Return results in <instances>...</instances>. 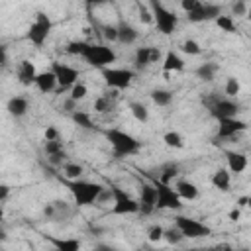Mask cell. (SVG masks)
Listing matches in <instances>:
<instances>
[{
	"mask_svg": "<svg viewBox=\"0 0 251 251\" xmlns=\"http://www.w3.org/2000/svg\"><path fill=\"white\" fill-rule=\"evenodd\" d=\"M67 188H69V192H71V196H73L76 206H92V204H96L100 192L104 190L102 184L92 182V180H82V178L67 180Z\"/></svg>",
	"mask_w": 251,
	"mask_h": 251,
	"instance_id": "1",
	"label": "cell"
},
{
	"mask_svg": "<svg viewBox=\"0 0 251 251\" xmlns=\"http://www.w3.org/2000/svg\"><path fill=\"white\" fill-rule=\"evenodd\" d=\"M106 139L110 141L114 155L116 157H126V155H133L141 149V141H137L131 133L120 129V127H110L106 129Z\"/></svg>",
	"mask_w": 251,
	"mask_h": 251,
	"instance_id": "2",
	"label": "cell"
},
{
	"mask_svg": "<svg viewBox=\"0 0 251 251\" xmlns=\"http://www.w3.org/2000/svg\"><path fill=\"white\" fill-rule=\"evenodd\" d=\"M149 8L153 12V24L157 25V29L163 35H171L178 25V16L173 10H169L163 2H157V0L149 2Z\"/></svg>",
	"mask_w": 251,
	"mask_h": 251,
	"instance_id": "3",
	"label": "cell"
},
{
	"mask_svg": "<svg viewBox=\"0 0 251 251\" xmlns=\"http://www.w3.org/2000/svg\"><path fill=\"white\" fill-rule=\"evenodd\" d=\"M82 59H84V61H86V63H88L90 67H94V69H100V71H104V69L112 67V63H116L118 55H116V51H114L112 47H108V45H98V43H90Z\"/></svg>",
	"mask_w": 251,
	"mask_h": 251,
	"instance_id": "4",
	"label": "cell"
},
{
	"mask_svg": "<svg viewBox=\"0 0 251 251\" xmlns=\"http://www.w3.org/2000/svg\"><path fill=\"white\" fill-rule=\"evenodd\" d=\"M51 27H53L51 18H49L47 14H43V12H37V14H35V20H33L31 25L27 27V39H29L35 47H41V45L47 41V37H49V33H51Z\"/></svg>",
	"mask_w": 251,
	"mask_h": 251,
	"instance_id": "5",
	"label": "cell"
},
{
	"mask_svg": "<svg viewBox=\"0 0 251 251\" xmlns=\"http://www.w3.org/2000/svg\"><path fill=\"white\" fill-rule=\"evenodd\" d=\"M153 186L157 190V210H180L182 208V198L176 194L173 184L153 180Z\"/></svg>",
	"mask_w": 251,
	"mask_h": 251,
	"instance_id": "6",
	"label": "cell"
},
{
	"mask_svg": "<svg viewBox=\"0 0 251 251\" xmlns=\"http://www.w3.org/2000/svg\"><path fill=\"white\" fill-rule=\"evenodd\" d=\"M112 194H114V206H112V214L114 216H129V214H139V200H135L131 194H127L126 190H122L120 186H112Z\"/></svg>",
	"mask_w": 251,
	"mask_h": 251,
	"instance_id": "7",
	"label": "cell"
},
{
	"mask_svg": "<svg viewBox=\"0 0 251 251\" xmlns=\"http://www.w3.org/2000/svg\"><path fill=\"white\" fill-rule=\"evenodd\" d=\"M100 73H102L104 82H106L110 88H114V90H124V88H127V86L133 82V78H135V71H131V69H122V67H108V69H104V71H100Z\"/></svg>",
	"mask_w": 251,
	"mask_h": 251,
	"instance_id": "8",
	"label": "cell"
},
{
	"mask_svg": "<svg viewBox=\"0 0 251 251\" xmlns=\"http://www.w3.org/2000/svg\"><path fill=\"white\" fill-rule=\"evenodd\" d=\"M175 226L180 229V233L188 239H198V237H206L210 235V227L200 222V220H194V218H188V216H176L175 218Z\"/></svg>",
	"mask_w": 251,
	"mask_h": 251,
	"instance_id": "9",
	"label": "cell"
},
{
	"mask_svg": "<svg viewBox=\"0 0 251 251\" xmlns=\"http://www.w3.org/2000/svg\"><path fill=\"white\" fill-rule=\"evenodd\" d=\"M51 71L57 78V84H59V90H67V88H73L76 82H78V71L67 63H61V61H53L51 63Z\"/></svg>",
	"mask_w": 251,
	"mask_h": 251,
	"instance_id": "10",
	"label": "cell"
},
{
	"mask_svg": "<svg viewBox=\"0 0 251 251\" xmlns=\"http://www.w3.org/2000/svg\"><path fill=\"white\" fill-rule=\"evenodd\" d=\"M208 108H210V114L218 122L227 120V118H237V114H239V104L233 98H216Z\"/></svg>",
	"mask_w": 251,
	"mask_h": 251,
	"instance_id": "11",
	"label": "cell"
},
{
	"mask_svg": "<svg viewBox=\"0 0 251 251\" xmlns=\"http://www.w3.org/2000/svg\"><path fill=\"white\" fill-rule=\"evenodd\" d=\"M218 16H222V6L212 4V2H200V6L194 12L186 14L188 22H192V24H202V22H210V20L216 22Z\"/></svg>",
	"mask_w": 251,
	"mask_h": 251,
	"instance_id": "12",
	"label": "cell"
},
{
	"mask_svg": "<svg viewBox=\"0 0 251 251\" xmlns=\"http://www.w3.org/2000/svg\"><path fill=\"white\" fill-rule=\"evenodd\" d=\"M157 208V190L153 182L139 184V214H151Z\"/></svg>",
	"mask_w": 251,
	"mask_h": 251,
	"instance_id": "13",
	"label": "cell"
},
{
	"mask_svg": "<svg viewBox=\"0 0 251 251\" xmlns=\"http://www.w3.org/2000/svg\"><path fill=\"white\" fill-rule=\"evenodd\" d=\"M245 129H247V124L239 118H227V120L218 122V137L220 139H231Z\"/></svg>",
	"mask_w": 251,
	"mask_h": 251,
	"instance_id": "14",
	"label": "cell"
},
{
	"mask_svg": "<svg viewBox=\"0 0 251 251\" xmlns=\"http://www.w3.org/2000/svg\"><path fill=\"white\" fill-rule=\"evenodd\" d=\"M37 69H35V65L31 63V61H22L20 63V67H18V80L24 84V86H31V84H35V78H37Z\"/></svg>",
	"mask_w": 251,
	"mask_h": 251,
	"instance_id": "15",
	"label": "cell"
},
{
	"mask_svg": "<svg viewBox=\"0 0 251 251\" xmlns=\"http://www.w3.org/2000/svg\"><path fill=\"white\" fill-rule=\"evenodd\" d=\"M226 161H227V171L231 175H241L247 169V157L239 151H227Z\"/></svg>",
	"mask_w": 251,
	"mask_h": 251,
	"instance_id": "16",
	"label": "cell"
},
{
	"mask_svg": "<svg viewBox=\"0 0 251 251\" xmlns=\"http://www.w3.org/2000/svg\"><path fill=\"white\" fill-rule=\"evenodd\" d=\"M35 86H37V90L43 92V94L53 92L55 88H59L57 78H55V75H53L51 69H49V71H41V73L37 75V78H35Z\"/></svg>",
	"mask_w": 251,
	"mask_h": 251,
	"instance_id": "17",
	"label": "cell"
},
{
	"mask_svg": "<svg viewBox=\"0 0 251 251\" xmlns=\"http://www.w3.org/2000/svg\"><path fill=\"white\" fill-rule=\"evenodd\" d=\"M6 110H8V114H10L12 118H22V116L27 114L29 102H27L25 96H12V98L8 100V104H6Z\"/></svg>",
	"mask_w": 251,
	"mask_h": 251,
	"instance_id": "18",
	"label": "cell"
},
{
	"mask_svg": "<svg viewBox=\"0 0 251 251\" xmlns=\"http://www.w3.org/2000/svg\"><path fill=\"white\" fill-rule=\"evenodd\" d=\"M175 190H176V194H178L182 200H196V198H198V194H200L198 186H196L194 182L186 180V178H180V180H176V184H175Z\"/></svg>",
	"mask_w": 251,
	"mask_h": 251,
	"instance_id": "19",
	"label": "cell"
},
{
	"mask_svg": "<svg viewBox=\"0 0 251 251\" xmlns=\"http://www.w3.org/2000/svg\"><path fill=\"white\" fill-rule=\"evenodd\" d=\"M137 37H139V31L131 24H127V22L118 24V41L122 45H131L137 41Z\"/></svg>",
	"mask_w": 251,
	"mask_h": 251,
	"instance_id": "20",
	"label": "cell"
},
{
	"mask_svg": "<svg viewBox=\"0 0 251 251\" xmlns=\"http://www.w3.org/2000/svg\"><path fill=\"white\" fill-rule=\"evenodd\" d=\"M182 69H184V59L176 51L169 49L163 55V71L165 73H173V71H182Z\"/></svg>",
	"mask_w": 251,
	"mask_h": 251,
	"instance_id": "21",
	"label": "cell"
},
{
	"mask_svg": "<svg viewBox=\"0 0 251 251\" xmlns=\"http://www.w3.org/2000/svg\"><path fill=\"white\" fill-rule=\"evenodd\" d=\"M210 182H212L214 188H218L222 192H227L229 186H231V173L227 169H216L212 178H210Z\"/></svg>",
	"mask_w": 251,
	"mask_h": 251,
	"instance_id": "22",
	"label": "cell"
},
{
	"mask_svg": "<svg viewBox=\"0 0 251 251\" xmlns=\"http://www.w3.org/2000/svg\"><path fill=\"white\" fill-rule=\"evenodd\" d=\"M47 241L61 251H80V239L76 237H47Z\"/></svg>",
	"mask_w": 251,
	"mask_h": 251,
	"instance_id": "23",
	"label": "cell"
},
{
	"mask_svg": "<svg viewBox=\"0 0 251 251\" xmlns=\"http://www.w3.org/2000/svg\"><path fill=\"white\" fill-rule=\"evenodd\" d=\"M151 65V47H137L133 53V67L137 71H143Z\"/></svg>",
	"mask_w": 251,
	"mask_h": 251,
	"instance_id": "24",
	"label": "cell"
},
{
	"mask_svg": "<svg viewBox=\"0 0 251 251\" xmlns=\"http://www.w3.org/2000/svg\"><path fill=\"white\" fill-rule=\"evenodd\" d=\"M71 118H73V122L78 126V127H82V129H94L96 126H94V122H92V118H90V114L88 112H84V110H76L75 114H71Z\"/></svg>",
	"mask_w": 251,
	"mask_h": 251,
	"instance_id": "25",
	"label": "cell"
},
{
	"mask_svg": "<svg viewBox=\"0 0 251 251\" xmlns=\"http://www.w3.org/2000/svg\"><path fill=\"white\" fill-rule=\"evenodd\" d=\"M216 73H218V65H216V63H202V65L196 69V76L202 78L204 82L214 80Z\"/></svg>",
	"mask_w": 251,
	"mask_h": 251,
	"instance_id": "26",
	"label": "cell"
},
{
	"mask_svg": "<svg viewBox=\"0 0 251 251\" xmlns=\"http://www.w3.org/2000/svg\"><path fill=\"white\" fill-rule=\"evenodd\" d=\"M151 100H153V104H157L161 108L169 106L173 102V92L165 90V88H155V90H151Z\"/></svg>",
	"mask_w": 251,
	"mask_h": 251,
	"instance_id": "27",
	"label": "cell"
},
{
	"mask_svg": "<svg viewBox=\"0 0 251 251\" xmlns=\"http://www.w3.org/2000/svg\"><path fill=\"white\" fill-rule=\"evenodd\" d=\"M82 171L84 169L78 163H65L63 165V175H65L67 180H78L82 176Z\"/></svg>",
	"mask_w": 251,
	"mask_h": 251,
	"instance_id": "28",
	"label": "cell"
},
{
	"mask_svg": "<svg viewBox=\"0 0 251 251\" xmlns=\"http://www.w3.org/2000/svg\"><path fill=\"white\" fill-rule=\"evenodd\" d=\"M163 141H165V145L171 147V149H182V147H184V139H182V135H180L178 131H167V133L163 135Z\"/></svg>",
	"mask_w": 251,
	"mask_h": 251,
	"instance_id": "29",
	"label": "cell"
},
{
	"mask_svg": "<svg viewBox=\"0 0 251 251\" xmlns=\"http://www.w3.org/2000/svg\"><path fill=\"white\" fill-rule=\"evenodd\" d=\"M88 45H90V43H86V41H78V39H76V41H69L67 47H65V51H67L69 55H75V57H84Z\"/></svg>",
	"mask_w": 251,
	"mask_h": 251,
	"instance_id": "30",
	"label": "cell"
},
{
	"mask_svg": "<svg viewBox=\"0 0 251 251\" xmlns=\"http://www.w3.org/2000/svg\"><path fill=\"white\" fill-rule=\"evenodd\" d=\"M129 112H131V116H133L137 122H147V120H149V110H147V106L141 104V102H131V104H129Z\"/></svg>",
	"mask_w": 251,
	"mask_h": 251,
	"instance_id": "31",
	"label": "cell"
},
{
	"mask_svg": "<svg viewBox=\"0 0 251 251\" xmlns=\"http://www.w3.org/2000/svg\"><path fill=\"white\" fill-rule=\"evenodd\" d=\"M216 25H218L222 31H226V33H235V22H233L231 16H226V14L218 16V18H216Z\"/></svg>",
	"mask_w": 251,
	"mask_h": 251,
	"instance_id": "32",
	"label": "cell"
},
{
	"mask_svg": "<svg viewBox=\"0 0 251 251\" xmlns=\"http://www.w3.org/2000/svg\"><path fill=\"white\" fill-rule=\"evenodd\" d=\"M167 243H171V245H176V243H180L182 239H184V235L180 233V229L176 227V226H173V227H167L165 229V237H163Z\"/></svg>",
	"mask_w": 251,
	"mask_h": 251,
	"instance_id": "33",
	"label": "cell"
},
{
	"mask_svg": "<svg viewBox=\"0 0 251 251\" xmlns=\"http://www.w3.org/2000/svg\"><path fill=\"white\" fill-rule=\"evenodd\" d=\"M224 90H226L227 98H235V96L239 94V90H241V84H239V80H237L235 76H227V80H226V86H224Z\"/></svg>",
	"mask_w": 251,
	"mask_h": 251,
	"instance_id": "34",
	"label": "cell"
},
{
	"mask_svg": "<svg viewBox=\"0 0 251 251\" xmlns=\"http://www.w3.org/2000/svg\"><path fill=\"white\" fill-rule=\"evenodd\" d=\"M180 49H182L186 55H192V57H196V55H200V53H202L200 43H198V41H194V39H184V41H182V45H180Z\"/></svg>",
	"mask_w": 251,
	"mask_h": 251,
	"instance_id": "35",
	"label": "cell"
},
{
	"mask_svg": "<svg viewBox=\"0 0 251 251\" xmlns=\"http://www.w3.org/2000/svg\"><path fill=\"white\" fill-rule=\"evenodd\" d=\"M163 237H165V227H163V226H159V224L149 226V229H147V239H149L151 243H157V241H161Z\"/></svg>",
	"mask_w": 251,
	"mask_h": 251,
	"instance_id": "36",
	"label": "cell"
},
{
	"mask_svg": "<svg viewBox=\"0 0 251 251\" xmlns=\"http://www.w3.org/2000/svg\"><path fill=\"white\" fill-rule=\"evenodd\" d=\"M86 94H88V88H86V84L84 82H76L73 88H71V98L73 100H76V102H80V100H84L86 98Z\"/></svg>",
	"mask_w": 251,
	"mask_h": 251,
	"instance_id": "37",
	"label": "cell"
},
{
	"mask_svg": "<svg viewBox=\"0 0 251 251\" xmlns=\"http://www.w3.org/2000/svg\"><path fill=\"white\" fill-rule=\"evenodd\" d=\"M137 14H139V22L141 24H153V12H151L149 4H139L137 6Z\"/></svg>",
	"mask_w": 251,
	"mask_h": 251,
	"instance_id": "38",
	"label": "cell"
},
{
	"mask_svg": "<svg viewBox=\"0 0 251 251\" xmlns=\"http://www.w3.org/2000/svg\"><path fill=\"white\" fill-rule=\"evenodd\" d=\"M110 108H112L110 96H98V98L94 100V112L104 114V112H110Z\"/></svg>",
	"mask_w": 251,
	"mask_h": 251,
	"instance_id": "39",
	"label": "cell"
},
{
	"mask_svg": "<svg viewBox=\"0 0 251 251\" xmlns=\"http://www.w3.org/2000/svg\"><path fill=\"white\" fill-rule=\"evenodd\" d=\"M43 149H45L47 157H49V155H55V153H61V151H65V149H63V143H61V139H57V141H45V143H43Z\"/></svg>",
	"mask_w": 251,
	"mask_h": 251,
	"instance_id": "40",
	"label": "cell"
},
{
	"mask_svg": "<svg viewBox=\"0 0 251 251\" xmlns=\"http://www.w3.org/2000/svg\"><path fill=\"white\" fill-rule=\"evenodd\" d=\"M102 35L106 41H118V25H104Z\"/></svg>",
	"mask_w": 251,
	"mask_h": 251,
	"instance_id": "41",
	"label": "cell"
},
{
	"mask_svg": "<svg viewBox=\"0 0 251 251\" xmlns=\"http://www.w3.org/2000/svg\"><path fill=\"white\" fill-rule=\"evenodd\" d=\"M249 14V8L245 2H233L231 4V18L233 16H247Z\"/></svg>",
	"mask_w": 251,
	"mask_h": 251,
	"instance_id": "42",
	"label": "cell"
},
{
	"mask_svg": "<svg viewBox=\"0 0 251 251\" xmlns=\"http://www.w3.org/2000/svg\"><path fill=\"white\" fill-rule=\"evenodd\" d=\"M175 176H176V167H167V169L163 171V175H161L157 180H161V182H165V184H171Z\"/></svg>",
	"mask_w": 251,
	"mask_h": 251,
	"instance_id": "43",
	"label": "cell"
},
{
	"mask_svg": "<svg viewBox=\"0 0 251 251\" xmlns=\"http://www.w3.org/2000/svg\"><path fill=\"white\" fill-rule=\"evenodd\" d=\"M65 157H67V153H65V151H61V153L49 155V157H47V161H49L53 167H59V165H65Z\"/></svg>",
	"mask_w": 251,
	"mask_h": 251,
	"instance_id": "44",
	"label": "cell"
},
{
	"mask_svg": "<svg viewBox=\"0 0 251 251\" xmlns=\"http://www.w3.org/2000/svg\"><path fill=\"white\" fill-rule=\"evenodd\" d=\"M198 6H200V0H182V2H180V8H182L186 14L194 12Z\"/></svg>",
	"mask_w": 251,
	"mask_h": 251,
	"instance_id": "45",
	"label": "cell"
},
{
	"mask_svg": "<svg viewBox=\"0 0 251 251\" xmlns=\"http://www.w3.org/2000/svg\"><path fill=\"white\" fill-rule=\"evenodd\" d=\"M63 110H65V112H71V114H75V112L78 110V102H76V100H73V98L69 96V98L63 102Z\"/></svg>",
	"mask_w": 251,
	"mask_h": 251,
	"instance_id": "46",
	"label": "cell"
},
{
	"mask_svg": "<svg viewBox=\"0 0 251 251\" xmlns=\"http://www.w3.org/2000/svg\"><path fill=\"white\" fill-rule=\"evenodd\" d=\"M59 139V129L55 126H47L45 129V141H57Z\"/></svg>",
	"mask_w": 251,
	"mask_h": 251,
	"instance_id": "47",
	"label": "cell"
},
{
	"mask_svg": "<svg viewBox=\"0 0 251 251\" xmlns=\"http://www.w3.org/2000/svg\"><path fill=\"white\" fill-rule=\"evenodd\" d=\"M239 216H241V208H233V210L227 214V220H229V222H237Z\"/></svg>",
	"mask_w": 251,
	"mask_h": 251,
	"instance_id": "48",
	"label": "cell"
},
{
	"mask_svg": "<svg viewBox=\"0 0 251 251\" xmlns=\"http://www.w3.org/2000/svg\"><path fill=\"white\" fill-rule=\"evenodd\" d=\"M8 194H10V186H6V184H2V186H0V200H2V202H6V198H8Z\"/></svg>",
	"mask_w": 251,
	"mask_h": 251,
	"instance_id": "49",
	"label": "cell"
},
{
	"mask_svg": "<svg viewBox=\"0 0 251 251\" xmlns=\"http://www.w3.org/2000/svg\"><path fill=\"white\" fill-rule=\"evenodd\" d=\"M159 57H161V51H159L157 47H151V63L159 61Z\"/></svg>",
	"mask_w": 251,
	"mask_h": 251,
	"instance_id": "50",
	"label": "cell"
},
{
	"mask_svg": "<svg viewBox=\"0 0 251 251\" xmlns=\"http://www.w3.org/2000/svg\"><path fill=\"white\" fill-rule=\"evenodd\" d=\"M92 251H114L112 247H104V245H100V247H94Z\"/></svg>",
	"mask_w": 251,
	"mask_h": 251,
	"instance_id": "51",
	"label": "cell"
},
{
	"mask_svg": "<svg viewBox=\"0 0 251 251\" xmlns=\"http://www.w3.org/2000/svg\"><path fill=\"white\" fill-rule=\"evenodd\" d=\"M247 206H251V196H247Z\"/></svg>",
	"mask_w": 251,
	"mask_h": 251,
	"instance_id": "52",
	"label": "cell"
},
{
	"mask_svg": "<svg viewBox=\"0 0 251 251\" xmlns=\"http://www.w3.org/2000/svg\"><path fill=\"white\" fill-rule=\"evenodd\" d=\"M51 251H61V249H57V247H53V249H51Z\"/></svg>",
	"mask_w": 251,
	"mask_h": 251,
	"instance_id": "53",
	"label": "cell"
},
{
	"mask_svg": "<svg viewBox=\"0 0 251 251\" xmlns=\"http://www.w3.org/2000/svg\"><path fill=\"white\" fill-rule=\"evenodd\" d=\"M247 16H249V20H251V12H249V14H247Z\"/></svg>",
	"mask_w": 251,
	"mask_h": 251,
	"instance_id": "54",
	"label": "cell"
}]
</instances>
